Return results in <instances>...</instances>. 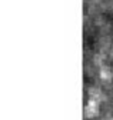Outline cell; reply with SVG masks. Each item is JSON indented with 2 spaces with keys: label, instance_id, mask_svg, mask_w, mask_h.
<instances>
[{
  "label": "cell",
  "instance_id": "1",
  "mask_svg": "<svg viewBox=\"0 0 113 120\" xmlns=\"http://www.w3.org/2000/svg\"><path fill=\"white\" fill-rule=\"evenodd\" d=\"M96 109H97V104L94 100H90L89 106H87V116H93L96 113Z\"/></svg>",
  "mask_w": 113,
  "mask_h": 120
}]
</instances>
